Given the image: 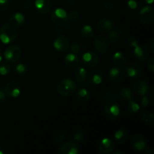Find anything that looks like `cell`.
Masks as SVG:
<instances>
[{
	"instance_id": "cell-27",
	"label": "cell",
	"mask_w": 154,
	"mask_h": 154,
	"mask_svg": "<svg viewBox=\"0 0 154 154\" xmlns=\"http://www.w3.org/2000/svg\"><path fill=\"white\" fill-rule=\"evenodd\" d=\"M119 96L123 100L128 102V101H130L133 99L134 93L130 88L126 87V88H123L120 90V93H119Z\"/></svg>"
},
{
	"instance_id": "cell-3",
	"label": "cell",
	"mask_w": 154,
	"mask_h": 154,
	"mask_svg": "<svg viewBox=\"0 0 154 154\" xmlns=\"http://www.w3.org/2000/svg\"><path fill=\"white\" fill-rule=\"evenodd\" d=\"M21 54L22 51L18 45H11L5 51L4 57L7 63L9 64H14L20 60Z\"/></svg>"
},
{
	"instance_id": "cell-8",
	"label": "cell",
	"mask_w": 154,
	"mask_h": 154,
	"mask_svg": "<svg viewBox=\"0 0 154 154\" xmlns=\"http://www.w3.org/2000/svg\"><path fill=\"white\" fill-rule=\"evenodd\" d=\"M60 154H78L79 147L75 141H66L63 143L58 148Z\"/></svg>"
},
{
	"instance_id": "cell-12",
	"label": "cell",
	"mask_w": 154,
	"mask_h": 154,
	"mask_svg": "<svg viewBox=\"0 0 154 154\" xmlns=\"http://www.w3.org/2000/svg\"><path fill=\"white\" fill-rule=\"evenodd\" d=\"M5 92L6 95L11 98H17L21 93V89L19 84L15 81H9L5 86Z\"/></svg>"
},
{
	"instance_id": "cell-29",
	"label": "cell",
	"mask_w": 154,
	"mask_h": 154,
	"mask_svg": "<svg viewBox=\"0 0 154 154\" xmlns=\"http://www.w3.org/2000/svg\"><path fill=\"white\" fill-rule=\"evenodd\" d=\"M127 109L132 114H135V113L138 112L140 110V105H138L137 102H134L133 100L128 101L127 103Z\"/></svg>"
},
{
	"instance_id": "cell-37",
	"label": "cell",
	"mask_w": 154,
	"mask_h": 154,
	"mask_svg": "<svg viewBox=\"0 0 154 154\" xmlns=\"http://www.w3.org/2000/svg\"><path fill=\"white\" fill-rule=\"evenodd\" d=\"M9 0H0V11L6 10L9 5Z\"/></svg>"
},
{
	"instance_id": "cell-18",
	"label": "cell",
	"mask_w": 154,
	"mask_h": 154,
	"mask_svg": "<svg viewBox=\"0 0 154 154\" xmlns=\"http://www.w3.org/2000/svg\"><path fill=\"white\" fill-rule=\"evenodd\" d=\"M108 75L112 82H120L123 78V71L119 66H114L110 69Z\"/></svg>"
},
{
	"instance_id": "cell-17",
	"label": "cell",
	"mask_w": 154,
	"mask_h": 154,
	"mask_svg": "<svg viewBox=\"0 0 154 154\" xmlns=\"http://www.w3.org/2000/svg\"><path fill=\"white\" fill-rule=\"evenodd\" d=\"M90 84L93 85L100 84L103 81V73L99 69H94L87 76Z\"/></svg>"
},
{
	"instance_id": "cell-42",
	"label": "cell",
	"mask_w": 154,
	"mask_h": 154,
	"mask_svg": "<svg viewBox=\"0 0 154 154\" xmlns=\"http://www.w3.org/2000/svg\"><path fill=\"white\" fill-rule=\"evenodd\" d=\"M6 99H7V95H6L5 92L0 89V103L5 102Z\"/></svg>"
},
{
	"instance_id": "cell-13",
	"label": "cell",
	"mask_w": 154,
	"mask_h": 154,
	"mask_svg": "<svg viewBox=\"0 0 154 154\" xmlns=\"http://www.w3.org/2000/svg\"><path fill=\"white\" fill-rule=\"evenodd\" d=\"M52 7L51 0H35V8L36 11L40 14H46L51 11Z\"/></svg>"
},
{
	"instance_id": "cell-39",
	"label": "cell",
	"mask_w": 154,
	"mask_h": 154,
	"mask_svg": "<svg viewBox=\"0 0 154 154\" xmlns=\"http://www.w3.org/2000/svg\"><path fill=\"white\" fill-rule=\"evenodd\" d=\"M142 120H144L146 122H148L150 123H153V114H144L142 117Z\"/></svg>"
},
{
	"instance_id": "cell-46",
	"label": "cell",
	"mask_w": 154,
	"mask_h": 154,
	"mask_svg": "<svg viewBox=\"0 0 154 154\" xmlns=\"http://www.w3.org/2000/svg\"><path fill=\"white\" fill-rule=\"evenodd\" d=\"M4 153H5L4 149H3L2 147H1V146H0V154H4Z\"/></svg>"
},
{
	"instance_id": "cell-26",
	"label": "cell",
	"mask_w": 154,
	"mask_h": 154,
	"mask_svg": "<svg viewBox=\"0 0 154 154\" xmlns=\"http://www.w3.org/2000/svg\"><path fill=\"white\" fill-rule=\"evenodd\" d=\"M76 97L80 102H85L90 100V93L87 90L84 88H81L78 90L76 93Z\"/></svg>"
},
{
	"instance_id": "cell-34",
	"label": "cell",
	"mask_w": 154,
	"mask_h": 154,
	"mask_svg": "<svg viewBox=\"0 0 154 154\" xmlns=\"http://www.w3.org/2000/svg\"><path fill=\"white\" fill-rule=\"evenodd\" d=\"M72 138L75 142H82L84 139V135L81 131H77L74 133Z\"/></svg>"
},
{
	"instance_id": "cell-4",
	"label": "cell",
	"mask_w": 154,
	"mask_h": 154,
	"mask_svg": "<svg viewBox=\"0 0 154 154\" xmlns=\"http://www.w3.org/2000/svg\"><path fill=\"white\" fill-rule=\"evenodd\" d=\"M51 19L54 23L57 25H64L69 21V14L63 8H59L52 11Z\"/></svg>"
},
{
	"instance_id": "cell-6",
	"label": "cell",
	"mask_w": 154,
	"mask_h": 154,
	"mask_svg": "<svg viewBox=\"0 0 154 154\" xmlns=\"http://www.w3.org/2000/svg\"><path fill=\"white\" fill-rule=\"evenodd\" d=\"M82 63L84 66L87 68H95L99 65V56L93 51L85 52L82 56Z\"/></svg>"
},
{
	"instance_id": "cell-45",
	"label": "cell",
	"mask_w": 154,
	"mask_h": 154,
	"mask_svg": "<svg viewBox=\"0 0 154 154\" xmlns=\"http://www.w3.org/2000/svg\"><path fill=\"white\" fill-rule=\"evenodd\" d=\"M153 1L154 0H145L146 2L147 3V4H150V5H152L153 3Z\"/></svg>"
},
{
	"instance_id": "cell-31",
	"label": "cell",
	"mask_w": 154,
	"mask_h": 154,
	"mask_svg": "<svg viewBox=\"0 0 154 154\" xmlns=\"http://www.w3.org/2000/svg\"><path fill=\"white\" fill-rule=\"evenodd\" d=\"M128 6L132 10H137L142 7L143 0H128Z\"/></svg>"
},
{
	"instance_id": "cell-7",
	"label": "cell",
	"mask_w": 154,
	"mask_h": 154,
	"mask_svg": "<svg viewBox=\"0 0 154 154\" xmlns=\"http://www.w3.org/2000/svg\"><path fill=\"white\" fill-rule=\"evenodd\" d=\"M104 112L105 116L110 120H115L120 115V107L116 102H108L104 108Z\"/></svg>"
},
{
	"instance_id": "cell-20",
	"label": "cell",
	"mask_w": 154,
	"mask_h": 154,
	"mask_svg": "<svg viewBox=\"0 0 154 154\" xmlns=\"http://www.w3.org/2000/svg\"><path fill=\"white\" fill-rule=\"evenodd\" d=\"M25 17L23 14L17 12L14 13L9 17V23L14 27L22 26L25 23Z\"/></svg>"
},
{
	"instance_id": "cell-24",
	"label": "cell",
	"mask_w": 154,
	"mask_h": 154,
	"mask_svg": "<svg viewBox=\"0 0 154 154\" xmlns=\"http://www.w3.org/2000/svg\"><path fill=\"white\" fill-rule=\"evenodd\" d=\"M129 138V133L126 129H120L114 134V139L118 144H123Z\"/></svg>"
},
{
	"instance_id": "cell-9",
	"label": "cell",
	"mask_w": 154,
	"mask_h": 154,
	"mask_svg": "<svg viewBox=\"0 0 154 154\" xmlns=\"http://www.w3.org/2000/svg\"><path fill=\"white\" fill-rule=\"evenodd\" d=\"M94 47L100 54H105L109 49V41L108 38L102 35H99L95 38Z\"/></svg>"
},
{
	"instance_id": "cell-32",
	"label": "cell",
	"mask_w": 154,
	"mask_h": 154,
	"mask_svg": "<svg viewBox=\"0 0 154 154\" xmlns=\"http://www.w3.org/2000/svg\"><path fill=\"white\" fill-rule=\"evenodd\" d=\"M11 72V66L8 63H1L0 62V75L5 76Z\"/></svg>"
},
{
	"instance_id": "cell-10",
	"label": "cell",
	"mask_w": 154,
	"mask_h": 154,
	"mask_svg": "<svg viewBox=\"0 0 154 154\" xmlns=\"http://www.w3.org/2000/svg\"><path fill=\"white\" fill-rule=\"evenodd\" d=\"M125 72L126 75L132 78H139L143 73V69L139 64L135 63H130L125 65Z\"/></svg>"
},
{
	"instance_id": "cell-28",
	"label": "cell",
	"mask_w": 154,
	"mask_h": 154,
	"mask_svg": "<svg viewBox=\"0 0 154 154\" xmlns=\"http://www.w3.org/2000/svg\"><path fill=\"white\" fill-rule=\"evenodd\" d=\"M81 33L86 38H91L94 35V29L90 25H85L81 28Z\"/></svg>"
},
{
	"instance_id": "cell-23",
	"label": "cell",
	"mask_w": 154,
	"mask_h": 154,
	"mask_svg": "<svg viewBox=\"0 0 154 154\" xmlns=\"http://www.w3.org/2000/svg\"><path fill=\"white\" fill-rule=\"evenodd\" d=\"M98 28L101 32L107 33L111 31L114 27V24L111 20L108 19H102L98 22Z\"/></svg>"
},
{
	"instance_id": "cell-19",
	"label": "cell",
	"mask_w": 154,
	"mask_h": 154,
	"mask_svg": "<svg viewBox=\"0 0 154 154\" xmlns=\"http://www.w3.org/2000/svg\"><path fill=\"white\" fill-rule=\"evenodd\" d=\"M134 90L135 93L140 96L146 95L149 91V85L147 82L144 80H139L136 81L134 84Z\"/></svg>"
},
{
	"instance_id": "cell-14",
	"label": "cell",
	"mask_w": 154,
	"mask_h": 154,
	"mask_svg": "<svg viewBox=\"0 0 154 154\" xmlns=\"http://www.w3.org/2000/svg\"><path fill=\"white\" fill-rule=\"evenodd\" d=\"M146 141L144 137L141 134L133 135L131 139V145L132 148L137 151H141L146 147Z\"/></svg>"
},
{
	"instance_id": "cell-47",
	"label": "cell",
	"mask_w": 154,
	"mask_h": 154,
	"mask_svg": "<svg viewBox=\"0 0 154 154\" xmlns=\"http://www.w3.org/2000/svg\"><path fill=\"white\" fill-rule=\"evenodd\" d=\"M2 53L1 50H0V62L2 61Z\"/></svg>"
},
{
	"instance_id": "cell-5",
	"label": "cell",
	"mask_w": 154,
	"mask_h": 154,
	"mask_svg": "<svg viewBox=\"0 0 154 154\" xmlns=\"http://www.w3.org/2000/svg\"><path fill=\"white\" fill-rule=\"evenodd\" d=\"M140 20L146 25H150L153 23L154 21V11L153 8L150 6L141 7L139 12Z\"/></svg>"
},
{
	"instance_id": "cell-1",
	"label": "cell",
	"mask_w": 154,
	"mask_h": 154,
	"mask_svg": "<svg viewBox=\"0 0 154 154\" xmlns=\"http://www.w3.org/2000/svg\"><path fill=\"white\" fill-rule=\"evenodd\" d=\"M17 37V32L11 24L5 23L0 29V40L4 44H11L14 42Z\"/></svg>"
},
{
	"instance_id": "cell-36",
	"label": "cell",
	"mask_w": 154,
	"mask_h": 154,
	"mask_svg": "<svg viewBox=\"0 0 154 154\" xmlns=\"http://www.w3.org/2000/svg\"><path fill=\"white\" fill-rule=\"evenodd\" d=\"M150 105V98L147 96L146 95L142 96V98L141 99V105L144 108H147Z\"/></svg>"
},
{
	"instance_id": "cell-2",
	"label": "cell",
	"mask_w": 154,
	"mask_h": 154,
	"mask_svg": "<svg viewBox=\"0 0 154 154\" xmlns=\"http://www.w3.org/2000/svg\"><path fill=\"white\" fill-rule=\"evenodd\" d=\"M76 90V84L73 80L70 78H65L60 81L57 87V91L60 96H72Z\"/></svg>"
},
{
	"instance_id": "cell-33",
	"label": "cell",
	"mask_w": 154,
	"mask_h": 154,
	"mask_svg": "<svg viewBox=\"0 0 154 154\" xmlns=\"http://www.w3.org/2000/svg\"><path fill=\"white\" fill-rule=\"evenodd\" d=\"M120 34L117 30L116 29H111V31L108 32V41L112 42H115L117 41H118V39L120 38Z\"/></svg>"
},
{
	"instance_id": "cell-38",
	"label": "cell",
	"mask_w": 154,
	"mask_h": 154,
	"mask_svg": "<svg viewBox=\"0 0 154 154\" xmlns=\"http://www.w3.org/2000/svg\"><path fill=\"white\" fill-rule=\"evenodd\" d=\"M79 17L80 14L78 13V11H72L69 14V18L72 20H77L79 18Z\"/></svg>"
},
{
	"instance_id": "cell-44",
	"label": "cell",
	"mask_w": 154,
	"mask_h": 154,
	"mask_svg": "<svg viewBox=\"0 0 154 154\" xmlns=\"http://www.w3.org/2000/svg\"><path fill=\"white\" fill-rule=\"evenodd\" d=\"M144 149H145V151H146V153H147L152 154L153 153V148H152V147H145Z\"/></svg>"
},
{
	"instance_id": "cell-16",
	"label": "cell",
	"mask_w": 154,
	"mask_h": 154,
	"mask_svg": "<svg viewBox=\"0 0 154 154\" xmlns=\"http://www.w3.org/2000/svg\"><path fill=\"white\" fill-rule=\"evenodd\" d=\"M134 55L139 61H145L149 57V51L145 45H140L138 44L137 46L133 48Z\"/></svg>"
},
{
	"instance_id": "cell-30",
	"label": "cell",
	"mask_w": 154,
	"mask_h": 154,
	"mask_svg": "<svg viewBox=\"0 0 154 154\" xmlns=\"http://www.w3.org/2000/svg\"><path fill=\"white\" fill-rule=\"evenodd\" d=\"M14 71L17 75H23L28 72L29 68L25 63H19L14 67Z\"/></svg>"
},
{
	"instance_id": "cell-43",
	"label": "cell",
	"mask_w": 154,
	"mask_h": 154,
	"mask_svg": "<svg viewBox=\"0 0 154 154\" xmlns=\"http://www.w3.org/2000/svg\"><path fill=\"white\" fill-rule=\"evenodd\" d=\"M149 47H150L151 52H153L154 51V39L153 38L150 39V42H149Z\"/></svg>"
},
{
	"instance_id": "cell-25",
	"label": "cell",
	"mask_w": 154,
	"mask_h": 154,
	"mask_svg": "<svg viewBox=\"0 0 154 154\" xmlns=\"http://www.w3.org/2000/svg\"><path fill=\"white\" fill-rule=\"evenodd\" d=\"M112 61L117 66H123L126 64V57L123 53L116 52L112 56Z\"/></svg>"
},
{
	"instance_id": "cell-11",
	"label": "cell",
	"mask_w": 154,
	"mask_h": 154,
	"mask_svg": "<svg viewBox=\"0 0 154 154\" xmlns=\"http://www.w3.org/2000/svg\"><path fill=\"white\" fill-rule=\"evenodd\" d=\"M53 45L57 51L63 53L66 52L70 47V41L66 36L60 35L54 40Z\"/></svg>"
},
{
	"instance_id": "cell-15",
	"label": "cell",
	"mask_w": 154,
	"mask_h": 154,
	"mask_svg": "<svg viewBox=\"0 0 154 154\" xmlns=\"http://www.w3.org/2000/svg\"><path fill=\"white\" fill-rule=\"evenodd\" d=\"M114 148H115V144L110 138H103L99 144V150L102 154L112 153Z\"/></svg>"
},
{
	"instance_id": "cell-22",
	"label": "cell",
	"mask_w": 154,
	"mask_h": 154,
	"mask_svg": "<svg viewBox=\"0 0 154 154\" xmlns=\"http://www.w3.org/2000/svg\"><path fill=\"white\" fill-rule=\"evenodd\" d=\"M87 69L84 66H78L76 68L75 71V77L77 81L80 83H84L87 79Z\"/></svg>"
},
{
	"instance_id": "cell-41",
	"label": "cell",
	"mask_w": 154,
	"mask_h": 154,
	"mask_svg": "<svg viewBox=\"0 0 154 154\" xmlns=\"http://www.w3.org/2000/svg\"><path fill=\"white\" fill-rule=\"evenodd\" d=\"M129 45L132 47V48H135V46L138 45V41L136 38L131 37L129 38Z\"/></svg>"
},
{
	"instance_id": "cell-21",
	"label": "cell",
	"mask_w": 154,
	"mask_h": 154,
	"mask_svg": "<svg viewBox=\"0 0 154 154\" xmlns=\"http://www.w3.org/2000/svg\"><path fill=\"white\" fill-rule=\"evenodd\" d=\"M65 64L69 68H75L79 65L80 59L78 55L73 53L67 54L64 59Z\"/></svg>"
},
{
	"instance_id": "cell-35",
	"label": "cell",
	"mask_w": 154,
	"mask_h": 154,
	"mask_svg": "<svg viewBox=\"0 0 154 154\" xmlns=\"http://www.w3.org/2000/svg\"><path fill=\"white\" fill-rule=\"evenodd\" d=\"M69 48H70V51H72V53H73V54H79V53H81V45L78 43L72 44V45H70Z\"/></svg>"
},
{
	"instance_id": "cell-40",
	"label": "cell",
	"mask_w": 154,
	"mask_h": 154,
	"mask_svg": "<svg viewBox=\"0 0 154 154\" xmlns=\"http://www.w3.org/2000/svg\"><path fill=\"white\" fill-rule=\"evenodd\" d=\"M147 69L151 72H153L154 71V58L150 57L147 62Z\"/></svg>"
}]
</instances>
